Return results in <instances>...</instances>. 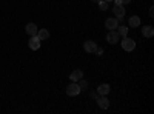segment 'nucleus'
I'll return each instance as SVG.
<instances>
[{
	"mask_svg": "<svg viewBox=\"0 0 154 114\" xmlns=\"http://www.w3.org/2000/svg\"><path fill=\"white\" fill-rule=\"evenodd\" d=\"M96 53H97V56H102V54H103V49H102V48H99V46H97V49H96Z\"/></svg>",
	"mask_w": 154,
	"mask_h": 114,
	"instance_id": "obj_18",
	"label": "nucleus"
},
{
	"mask_svg": "<svg viewBox=\"0 0 154 114\" xmlns=\"http://www.w3.org/2000/svg\"><path fill=\"white\" fill-rule=\"evenodd\" d=\"M83 49H85L86 53H96V49H97V43H96V42H93V40H88V42H85Z\"/></svg>",
	"mask_w": 154,
	"mask_h": 114,
	"instance_id": "obj_8",
	"label": "nucleus"
},
{
	"mask_svg": "<svg viewBox=\"0 0 154 114\" xmlns=\"http://www.w3.org/2000/svg\"><path fill=\"white\" fill-rule=\"evenodd\" d=\"M97 93H99L100 96H106V94H109V85H108V83H102V85H99Z\"/></svg>",
	"mask_w": 154,
	"mask_h": 114,
	"instance_id": "obj_11",
	"label": "nucleus"
},
{
	"mask_svg": "<svg viewBox=\"0 0 154 114\" xmlns=\"http://www.w3.org/2000/svg\"><path fill=\"white\" fill-rule=\"evenodd\" d=\"M83 77V72L80 71V69H74L71 74H69V79L72 80V82H77V80H80Z\"/></svg>",
	"mask_w": 154,
	"mask_h": 114,
	"instance_id": "obj_10",
	"label": "nucleus"
},
{
	"mask_svg": "<svg viewBox=\"0 0 154 114\" xmlns=\"http://www.w3.org/2000/svg\"><path fill=\"white\" fill-rule=\"evenodd\" d=\"M80 86L77 85V83H71V85H68V88H66V94L68 96H71V97H74V96H79L80 94Z\"/></svg>",
	"mask_w": 154,
	"mask_h": 114,
	"instance_id": "obj_4",
	"label": "nucleus"
},
{
	"mask_svg": "<svg viewBox=\"0 0 154 114\" xmlns=\"http://www.w3.org/2000/svg\"><path fill=\"white\" fill-rule=\"evenodd\" d=\"M91 2H97V3H99V2H100V0H91Z\"/></svg>",
	"mask_w": 154,
	"mask_h": 114,
	"instance_id": "obj_23",
	"label": "nucleus"
},
{
	"mask_svg": "<svg viewBox=\"0 0 154 114\" xmlns=\"http://www.w3.org/2000/svg\"><path fill=\"white\" fill-rule=\"evenodd\" d=\"M37 37L40 39V42L46 40L48 37H49V32H48V29H38V31H37Z\"/></svg>",
	"mask_w": 154,
	"mask_h": 114,
	"instance_id": "obj_13",
	"label": "nucleus"
},
{
	"mask_svg": "<svg viewBox=\"0 0 154 114\" xmlns=\"http://www.w3.org/2000/svg\"><path fill=\"white\" fill-rule=\"evenodd\" d=\"M122 48L125 49V51H128V53H130V51H133V49L136 48V42L133 40V39H130V37H123V40H122Z\"/></svg>",
	"mask_w": 154,
	"mask_h": 114,
	"instance_id": "obj_1",
	"label": "nucleus"
},
{
	"mask_svg": "<svg viewBox=\"0 0 154 114\" xmlns=\"http://www.w3.org/2000/svg\"><path fill=\"white\" fill-rule=\"evenodd\" d=\"M25 31H26V34H29V35L32 37V35H37L38 28L35 26V23H28L26 26H25Z\"/></svg>",
	"mask_w": 154,
	"mask_h": 114,
	"instance_id": "obj_9",
	"label": "nucleus"
},
{
	"mask_svg": "<svg viewBox=\"0 0 154 114\" xmlns=\"http://www.w3.org/2000/svg\"><path fill=\"white\" fill-rule=\"evenodd\" d=\"M116 29H117V32H119V35H122V37H125V35H128V26H117V28H116Z\"/></svg>",
	"mask_w": 154,
	"mask_h": 114,
	"instance_id": "obj_15",
	"label": "nucleus"
},
{
	"mask_svg": "<svg viewBox=\"0 0 154 114\" xmlns=\"http://www.w3.org/2000/svg\"><path fill=\"white\" fill-rule=\"evenodd\" d=\"M99 8H100L102 11H106V9H108V2H103V0H100V2H99Z\"/></svg>",
	"mask_w": 154,
	"mask_h": 114,
	"instance_id": "obj_16",
	"label": "nucleus"
},
{
	"mask_svg": "<svg viewBox=\"0 0 154 114\" xmlns=\"http://www.w3.org/2000/svg\"><path fill=\"white\" fill-rule=\"evenodd\" d=\"M112 12H114L116 19H117L119 22H122V20H123V17H125V8H123V5H114Z\"/></svg>",
	"mask_w": 154,
	"mask_h": 114,
	"instance_id": "obj_3",
	"label": "nucleus"
},
{
	"mask_svg": "<svg viewBox=\"0 0 154 114\" xmlns=\"http://www.w3.org/2000/svg\"><path fill=\"white\" fill-rule=\"evenodd\" d=\"M91 97H93V99H94V97H96V99H97V97H99V96H97V93H91Z\"/></svg>",
	"mask_w": 154,
	"mask_h": 114,
	"instance_id": "obj_21",
	"label": "nucleus"
},
{
	"mask_svg": "<svg viewBox=\"0 0 154 114\" xmlns=\"http://www.w3.org/2000/svg\"><path fill=\"white\" fill-rule=\"evenodd\" d=\"M80 80H82V82H80V85H79V86H80V90H86V88H88V83L83 80V77H82Z\"/></svg>",
	"mask_w": 154,
	"mask_h": 114,
	"instance_id": "obj_17",
	"label": "nucleus"
},
{
	"mask_svg": "<svg viewBox=\"0 0 154 114\" xmlns=\"http://www.w3.org/2000/svg\"><path fill=\"white\" fill-rule=\"evenodd\" d=\"M128 23H130V26L136 28V26H139V25H140V17H137V16H133V17H130Z\"/></svg>",
	"mask_w": 154,
	"mask_h": 114,
	"instance_id": "obj_14",
	"label": "nucleus"
},
{
	"mask_svg": "<svg viewBox=\"0 0 154 114\" xmlns=\"http://www.w3.org/2000/svg\"><path fill=\"white\" fill-rule=\"evenodd\" d=\"M149 17H154V8H149Z\"/></svg>",
	"mask_w": 154,
	"mask_h": 114,
	"instance_id": "obj_20",
	"label": "nucleus"
},
{
	"mask_svg": "<svg viewBox=\"0 0 154 114\" xmlns=\"http://www.w3.org/2000/svg\"><path fill=\"white\" fill-rule=\"evenodd\" d=\"M131 0H122V5H130Z\"/></svg>",
	"mask_w": 154,
	"mask_h": 114,
	"instance_id": "obj_19",
	"label": "nucleus"
},
{
	"mask_svg": "<svg viewBox=\"0 0 154 114\" xmlns=\"http://www.w3.org/2000/svg\"><path fill=\"white\" fill-rule=\"evenodd\" d=\"M97 103H99V106H100L102 109H108V108H109V100H108L106 96L97 97Z\"/></svg>",
	"mask_w": 154,
	"mask_h": 114,
	"instance_id": "obj_6",
	"label": "nucleus"
},
{
	"mask_svg": "<svg viewBox=\"0 0 154 114\" xmlns=\"http://www.w3.org/2000/svg\"><path fill=\"white\" fill-rule=\"evenodd\" d=\"M142 34H143V37H152L154 35V28L152 26H143L142 28Z\"/></svg>",
	"mask_w": 154,
	"mask_h": 114,
	"instance_id": "obj_12",
	"label": "nucleus"
},
{
	"mask_svg": "<svg viewBox=\"0 0 154 114\" xmlns=\"http://www.w3.org/2000/svg\"><path fill=\"white\" fill-rule=\"evenodd\" d=\"M103 2H108L109 3V2H112V0H103Z\"/></svg>",
	"mask_w": 154,
	"mask_h": 114,
	"instance_id": "obj_24",
	"label": "nucleus"
},
{
	"mask_svg": "<svg viewBox=\"0 0 154 114\" xmlns=\"http://www.w3.org/2000/svg\"><path fill=\"white\" fill-rule=\"evenodd\" d=\"M116 2V5H122V0H114Z\"/></svg>",
	"mask_w": 154,
	"mask_h": 114,
	"instance_id": "obj_22",
	"label": "nucleus"
},
{
	"mask_svg": "<svg viewBox=\"0 0 154 114\" xmlns=\"http://www.w3.org/2000/svg\"><path fill=\"white\" fill-rule=\"evenodd\" d=\"M28 46L31 49H34V51H35V49H38V48H40V39H38L37 35H32L31 39H29V42H28Z\"/></svg>",
	"mask_w": 154,
	"mask_h": 114,
	"instance_id": "obj_7",
	"label": "nucleus"
},
{
	"mask_svg": "<svg viewBox=\"0 0 154 114\" xmlns=\"http://www.w3.org/2000/svg\"><path fill=\"white\" fill-rule=\"evenodd\" d=\"M120 40V35H119V32L116 31V29H111L108 34H106V42L108 43H111V45H116Z\"/></svg>",
	"mask_w": 154,
	"mask_h": 114,
	"instance_id": "obj_2",
	"label": "nucleus"
},
{
	"mask_svg": "<svg viewBox=\"0 0 154 114\" xmlns=\"http://www.w3.org/2000/svg\"><path fill=\"white\" fill-rule=\"evenodd\" d=\"M119 26V20L116 19V17H111V19H106V22H105V28L106 29H116Z\"/></svg>",
	"mask_w": 154,
	"mask_h": 114,
	"instance_id": "obj_5",
	"label": "nucleus"
}]
</instances>
